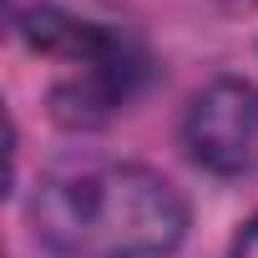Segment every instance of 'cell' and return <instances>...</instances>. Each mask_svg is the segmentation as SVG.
Wrapping results in <instances>:
<instances>
[{"label":"cell","instance_id":"6da1fadb","mask_svg":"<svg viewBox=\"0 0 258 258\" xmlns=\"http://www.w3.org/2000/svg\"><path fill=\"white\" fill-rule=\"evenodd\" d=\"M36 238L61 258H157L182 243V192L137 162H66L31 198Z\"/></svg>","mask_w":258,"mask_h":258},{"label":"cell","instance_id":"7a4b0ae2","mask_svg":"<svg viewBox=\"0 0 258 258\" xmlns=\"http://www.w3.org/2000/svg\"><path fill=\"white\" fill-rule=\"evenodd\" d=\"M187 152L213 172H243L258 142V91L248 81H213L192 96L182 121Z\"/></svg>","mask_w":258,"mask_h":258},{"label":"cell","instance_id":"5b68a950","mask_svg":"<svg viewBox=\"0 0 258 258\" xmlns=\"http://www.w3.org/2000/svg\"><path fill=\"white\" fill-rule=\"evenodd\" d=\"M233 258H258V218L243 223V233L233 238Z\"/></svg>","mask_w":258,"mask_h":258},{"label":"cell","instance_id":"277c9868","mask_svg":"<svg viewBox=\"0 0 258 258\" xmlns=\"http://www.w3.org/2000/svg\"><path fill=\"white\" fill-rule=\"evenodd\" d=\"M126 96V61H101V66H81L71 81H61L51 91V116L66 126H91L101 116H111V106Z\"/></svg>","mask_w":258,"mask_h":258},{"label":"cell","instance_id":"3957f363","mask_svg":"<svg viewBox=\"0 0 258 258\" xmlns=\"http://www.w3.org/2000/svg\"><path fill=\"white\" fill-rule=\"evenodd\" d=\"M21 36H26L41 56H56V61H66V66H101V61H116V56H121V46H116L101 26L76 21V16H66V11H56V6L26 11V16H21Z\"/></svg>","mask_w":258,"mask_h":258}]
</instances>
